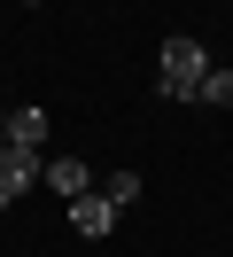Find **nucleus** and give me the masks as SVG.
<instances>
[{
	"mask_svg": "<svg viewBox=\"0 0 233 257\" xmlns=\"http://www.w3.org/2000/svg\"><path fill=\"white\" fill-rule=\"evenodd\" d=\"M8 148H31V156H39L47 148V109H16L8 117Z\"/></svg>",
	"mask_w": 233,
	"mask_h": 257,
	"instance_id": "5",
	"label": "nucleus"
},
{
	"mask_svg": "<svg viewBox=\"0 0 233 257\" xmlns=\"http://www.w3.org/2000/svg\"><path fill=\"white\" fill-rule=\"evenodd\" d=\"M109 226H117V203H109L101 187H93V195H78V203H70V234H78V241H101Z\"/></svg>",
	"mask_w": 233,
	"mask_h": 257,
	"instance_id": "3",
	"label": "nucleus"
},
{
	"mask_svg": "<svg viewBox=\"0 0 233 257\" xmlns=\"http://www.w3.org/2000/svg\"><path fill=\"white\" fill-rule=\"evenodd\" d=\"M47 187L62 195V203H78V195H93V172H86V156H47Z\"/></svg>",
	"mask_w": 233,
	"mask_h": 257,
	"instance_id": "4",
	"label": "nucleus"
},
{
	"mask_svg": "<svg viewBox=\"0 0 233 257\" xmlns=\"http://www.w3.org/2000/svg\"><path fill=\"white\" fill-rule=\"evenodd\" d=\"M0 148H8V117H0Z\"/></svg>",
	"mask_w": 233,
	"mask_h": 257,
	"instance_id": "8",
	"label": "nucleus"
},
{
	"mask_svg": "<svg viewBox=\"0 0 233 257\" xmlns=\"http://www.w3.org/2000/svg\"><path fill=\"white\" fill-rule=\"evenodd\" d=\"M202 101H210V109H233V70H217V63H210V78H202Z\"/></svg>",
	"mask_w": 233,
	"mask_h": 257,
	"instance_id": "7",
	"label": "nucleus"
},
{
	"mask_svg": "<svg viewBox=\"0 0 233 257\" xmlns=\"http://www.w3.org/2000/svg\"><path fill=\"white\" fill-rule=\"evenodd\" d=\"M155 63H163V70H155V94H163V101H202V78H210V47H202L194 32H171Z\"/></svg>",
	"mask_w": 233,
	"mask_h": 257,
	"instance_id": "1",
	"label": "nucleus"
},
{
	"mask_svg": "<svg viewBox=\"0 0 233 257\" xmlns=\"http://www.w3.org/2000/svg\"><path fill=\"white\" fill-rule=\"evenodd\" d=\"M101 195H109V203H117V210H132V203H140V195H148V187H140V172H132V164H124V172L109 179Z\"/></svg>",
	"mask_w": 233,
	"mask_h": 257,
	"instance_id": "6",
	"label": "nucleus"
},
{
	"mask_svg": "<svg viewBox=\"0 0 233 257\" xmlns=\"http://www.w3.org/2000/svg\"><path fill=\"white\" fill-rule=\"evenodd\" d=\"M47 172V156H31V148H0V210L16 203V195H31Z\"/></svg>",
	"mask_w": 233,
	"mask_h": 257,
	"instance_id": "2",
	"label": "nucleus"
}]
</instances>
